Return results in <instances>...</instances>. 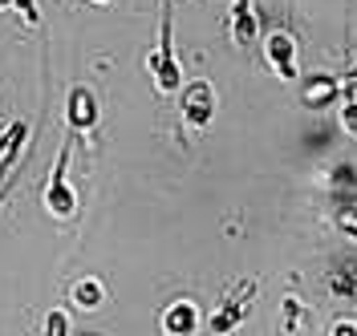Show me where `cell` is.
Returning <instances> with one entry per match:
<instances>
[{"instance_id":"52a82bcc","label":"cell","mask_w":357,"mask_h":336,"mask_svg":"<svg viewBox=\"0 0 357 336\" xmlns=\"http://www.w3.org/2000/svg\"><path fill=\"white\" fill-rule=\"evenodd\" d=\"M337 93H341V86L333 73H309L301 86V102L309 110H329V106H337Z\"/></svg>"},{"instance_id":"30bf717a","label":"cell","mask_w":357,"mask_h":336,"mask_svg":"<svg viewBox=\"0 0 357 336\" xmlns=\"http://www.w3.org/2000/svg\"><path fill=\"white\" fill-rule=\"evenodd\" d=\"M256 33H260V21H256L252 0H231V41L240 49H252L256 45Z\"/></svg>"},{"instance_id":"2e32d148","label":"cell","mask_w":357,"mask_h":336,"mask_svg":"<svg viewBox=\"0 0 357 336\" xmlns=\"http://www.w3.org/2000/svg\"><path fill=\"white\" fill-rule=\"evenodd\" d=\"M45 336H69V316L61 308H53L45 316Z\"/></svg>"},{"instance_id":"8992f818","label":"cell","mask_w":357,"mask_h":336,"mask_svg":"<svg viewBox=\"0 0 357 336\" xmlns=\"http://www.w3.org/2000/svg\"><path fill=\"white\" fill-rule=\"evenodd\" d=\"M66 122L69 134H89L98 126V97L86 90V86H73L66 97Z\"/></svg>"},{"instance_id":"7c38bea8","label":"cell","mask_w":357,"mask_h":336,"mask_svg":"<svg viewBox=\"0 0 357 336\" xmlns=\"http://www.w3.org/2000/svg\"><path fill=\"white\" fill-rule=\"evenodd\" d=\"M102 300H106V288L98 280H77L73 284V304L77 308H89L93 312V308H102Z\"/></svg>"},{"instance_id":"e0dca14e","label":"cell","mask_w":357,"mask_h":336,"mask_svg":"<svg viewBox=\"0 0 357 336\" xmlns=\"http://www.w3.org/2000/svg\"><path fill=\"white\" fill-rule=\"evenodd\" d=\"M337 186H341V191H349V195L357 191V175H354V166H349V162H345V166H337V175H333V191H337Z\"/></svg>"},{"instance_id":"9c48e42d","label":"cell","mask_w":357,"mask_h":336,"mask_svg":"<svg viewBox=\"0 0 357 336\" xmlns=\"http://www.w3.org/2000/svg\"><path fill=\"white\" fill-rule=\"evenodd\" d=\"M195 328H199V308H195L191 300L167 304V312H162V333L167 336H195Z\"/></svg>"},{"instance_id":"9a60e30c","label":"cell","mask_w":357,"mask_h":336,"mask_svg":"<svg viewBox=\"0 0 357 336\" xmlns=\"http://www.w3.org/2000/svg\"><path fill=\"white\" fill-rule=\"evenodd\" d=\"M341 130L357 138V97H341Z\"/></svg>"},{"instance_id":"4fadbf2b","label":"cell","mask_w":357,"mask_h":336,"mask_svg":"<svg viewBox=\"0 0 357 336\" xmlns=\"http://www.w3.org/2000/svg\"><path fill=\"white\" fill-rule=\"evenodd\" d=\"M333 223L341 235H349V239H357V202H341L333 211Z\"/></svg>"},{"instance_id":"5bb4252c","label":"cell","mask_w":357,"mask_h":336,"mask_svg":"<svg viewBox=\"0 0 357 336\" xmlns=\"http://www.w3.org/2000/svg\"><path fill=\"white\" fill-rule=\"evenodd\" d=\"M13 8H17V17H21L29 29H41V8H37V0H13Z\"/></svg>"},{"instance_id":"6da1fadb","label":"cell","mask_w":357,"mask_h":336,"mask_svg":"<svg viewBox=\"0 0 357 336\" xmlns=\"http://www.w3.org/2000/svg\"><path fill=\"white\" fill-rule=\"evenodd\" d=\"M146 69L155 73V86L162 97L183 86V69H178V57H175V29H171V0H162V17H158V45L155 53L146 57Z\"/></svg>"},{"instance_id":"8fae6325","label":"cell","mask_w":357,"mask_h":336,"mask_svg":"<svg viewBox=\"0 0 357 336\" xmlns=\"http://www.w3.org/2000/svg\"><path fill=\"white\" fill-rule=\"evenodd\" d=\"M329 291H333L337 300L357 304V259H345V264H337L329 271Z\"/></svg>"},{"instance_id":"ac0fdd59","label":"cell","mask_w":357,"mask_h":336,"mask_svg":"<svg viewBox=\"0 0 357 336\" xmlns=\"http://www.w3.org/2000/svg\"><path fill=\"white\" fill-rule=\"evenodd\" d=\"M333 333H337V336H357V324H354V320H337Z\"/></svg>"},{"instance_id":"d6986e66","label":"cell","mask_w":357,"mask_h":336,"mask_svg":"<svg viewBox=\"0 0 357 336\" xmlns=\"http://www.w3.org/2000/svg\"><path fill=\"white\" fill-rule=\"evenodd\" d=\"M0 8H13V0H0Z\"/></svg>"},{"instance_id":"7a4b0ae2","label":"cell","mask_w":357,"mask_h":336,"mask_svg":"<svg viewBox=\"0 0 357 336\" xmlns=\"http://www.w3.org/2000/svg\"><path fill=\"white\" fill-rule=\"evenodd\" d=\"M256 288H260V280H256V275L240 280V288L227 291V296L220 300V308L207 316V333H215V336L236 333L248 316H252V308H256Z\"/></svg>"},{"instance_id":"277c9868","label":"cell","mask_w":357,"mask_h":336,"mask_svg":"<svg viewBox=\"0 0 357 336\" xmlns=\"http://www.w3.org/2000/svg\"><path fill=\"white\" fill-rule=\"evenodd\" d=\"M264 61L280 81H296L301 77V69H296V37L284 33V29H272L264 37Z\"/></svg>"},{"instance_id":"5b68a950","label":"cell","mask_w":357,"mask_h":336,"mask_svg":"<svg viewBox=\"0 0 357 336\" xmlns=\"http://www.w3.org/2000/svg\"><path fill=\"white\" fill-rule=\"evenodd\" d=\"M178 110H183V122H187L191 130H207V126L215 122V90H211L207 81L187 86V90H183V102H178Z\"/></svg>"},{"instance_id":"ffe728a7","label":"cell","mask_w":357,"mask_h":336,"mask_svg":"<svg viewBox=\"0 0 357 336\" xmlns=\"http://www.w3.org/2000/svg\"><path fill=\"white\" fill-rule=\"evenodd\" d=\"M89 4H110V0H89Z\"/></svg>"},{"instance_id":"3957f363","label":"cell","mask_w":357,"mask_h":336,"mask_svg":"<svg viewBox=\"0 0 357 336\" xmlns=\"http://www.w3.org/2000/svg\"><path fill=\"white\" fill-rule=\"evenodd\" d=\"M69 154H73V138L61 142L57 162H53V175H49V186H45V207H49L57 219H73V215H77V195H73V186H69Z\"/></svg>"},{"instance_id":"ba28073f","label":"cell","mask_w":357,"mask_h":336,"mask_svg":"<svg viewBox=\"0 0 357 336\" xmlns=\"http://www.w3.org/2000/svg\"><path fill=\"white\" fill-rule=\"evenodd\" d=\"M24 142H29V122H24V118L8 122V126H4V134H0V182H4V175H8L13 166H17Z\"/></svg>"}]
</instances>
